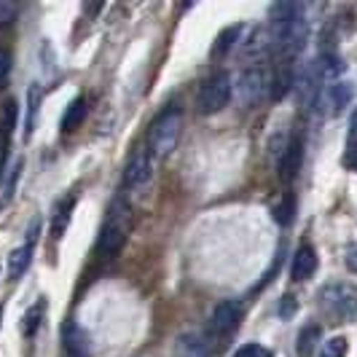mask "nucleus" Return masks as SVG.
I'll use <instances>...</instances> for the list:
<instances>
[{"mask_svg":"<svg viewBox=\"0 0 357 357\" xmlns=\"http://www.w3.org/2000/svg\"><path fill=\"white\" fill-rule=\"evenodd\" d=\"M317 268V250L312 245H301L298 250L293 252V264H290V277L296 282H304L314 274Z\"/></svg>","mask_w":357,"mask_h":357,"instance_id":"11","label":"nucleus"},{"mask_svg":"<svg viewBox=\"0 0 357 357\" xmlns=\"http://www.w3.org/2000/svg\"><path fill=\"white\" fill-rule=\"evenodd\" d=\"M344 264H347V268H349L352 274H357V245H349V248H347Z\"/></svg>","mask_w":357,"mask_h":357,"instance_id":"28","label":"nucleus"},{"mask_svg":"<svg viewBox=\"0 0 357 357\" xmlns=\"http://www.w3.org/2000/svg\"><path fill=\"white\" fill-rule=\"evenodd\" d=\"M129 229H132V215H129V207L126 202H116L105 215V223L100 229V242H97V250L102 258H116L119 252L124 250L126 236H129Z\"/></svg>","mask_w":357,"mask_h":357,"instance_id":"2","label":"nucleus"},{"mask_svg":"<svg viewBox=\"0 0 357 357\" xmlns=\"http://www.w3.org/2000/svg\"><path fill=\"white\" fill-rule=\"evenodd\" d=\"M296 309H298V301H296L293 296H285L282 304H280V317H282V320H290V317L296 314Z\"/></svg>","mask_w":357,"mask_h":357,"instance_id":"25","label":"nucleus"},{"mask_svg":"<svg viewBox=\"0 0 357 357\" xmlns=\"http://www.w3.org/2000/svg\"><path fill=\"white\" fill-rule=\"evenodd\" d=\"M19 169H22V161H17V164H14V172H11V178H8V183H6V191H3V199H0V204H6V202L11 199V194H14V185H17Z\"/></svg>","mask_w":357,"mask_h":357,"instance_id":"26","label":"nucleus"},{"mask_svg":"<svg viewBox=\"0 0 357 357\" xmlns=\"http://www.w3.org/2000/svg\"><path fill=\"white\" fill-rule=\"evenodd\" d=\"M239 100L245 102L248 107H255L261 100H266L268 91H271V78H268V73L264 68H250V70L242 73V78H239Z\"/></svg>","mask_w":357,"mask_h":357,"instance_id":"6","label":"nucleus"},{"mask_svg":"<svg viewBox=\"0 0 357 357\" xmlns=\"http://www.w3.org/2000/svg\"><path fill=\"white\" fill-rule=\"evenodd\" d=\"M317 341H320V325H317V322L304 325V328H301V333H298V344H296L298 357H314Z\"/></svg>","mask_w":357,"mask_h":357,"instance_id":"13","label":"nucleus"},{"mask_svg":"<svg viewBox=\"0 0 357 357\" xmlns=\"http://www.w3.org/2000/svg\"><path fill=\"white\" fill-rule=\"evenodd\" d=\"M347 352H349L347 339H344V336H333V339H328L322 344L320 357H347Z\"/></svg>","mask_w":357,"mask_h":357,"instance_id":"20","label":"nucleus"},{"mask_svg":"<svg viewBox=\"0 0 357 357\" xmlns=\"http://www.w3.org/2000/svg\"><path fill=\"white\" fill-rule=\"evenodd\" d=\"M38 231H40V220H33V223H30V231H27V242H24V245H30V248H33V245H36L38 242Z\"/></svg>","mask_w":357,"mask_h":357,"instance_id":"29","label":"nucleus"},{"mask_svg":"<svg viewBox=\"0 0 357 357\" xmlns=\"http://www.w3.org/2000/svg\"><path fill=\"white\" fill-rule=\"evenodd\" d=\"M148 178H151V153H148V148H137L132 153V159L126 161L124 185L126 188H143Z\"/></svg>","mask_w":357,"mask_h":357,"instance_id":"8","label":"nucleus"},{"mask_svg":"<svg viewBox=\"0 0 357 357\" xmlns=\"http://www.w3.org/2000/svg\"><path fill=\"white\" fill-rule=\"evenodd\" d=\"M0 320H3V304H0Z\"/></svg>","mask_w":357,"mask_h":357,"instance_id":"32","label":"nucleus"},{"mask_svg":"<svg viewBox=\"0 0 357 357\" xmlns=\"http://www.w3.org/2000/svg\"><path fill=\"white\" fill-rule=\"evenodd\" d=\"M352 100H355V84H349V81H336L317 91V102L328 107V113H333V116H339Z\"/></svg>","mask_w":357,"mask_h":357,"instance_id":"7","label":"nucleus"},{"mask_svg":"<svg viewBox=\"0 0 357 357\" xmlns=\"http://www.w3.org/2000/svg\"><path fill=\"white\" fill-rule=\"evenodd\" d=\"M355 143H357V113L352 116V126H349V151L355 148Z\"/></svg>","mask_w":357,"mask_h":357,"instance_id":"30","label":"nucleus"},{"mask_svg":"<svg viewBox=\"0 0 357 357\" xmlns=\"http://www.w3.org/2000/svg\"><path fill=\"white\" fill-rule=\"evenodd\" d=\"M8 73H11V54L0 49V84L8 78Z\"/></svg>","mask_w":357,"mask_h":357,"instance_id":"27","label":"nucleus"},{"mask_svg":"<svg viewBox=\"0 0 357 357\" xmlns=\"http://www.w3.org/2000/svg\"><path fill=\"white\" fill-rule=\"evenodd\" d=\"M183 132V110L180 107H167L153 119V124L148 129V153L153 159H167L180 140Z\"/></svg>","mask_w":357,"mask_h":357,"instance_id":"1","label":"nucleus"},{"mask_svg":"<svg viewBox=\"0 0 357 357\" xmlns=\"http://www.w3.org/2000/svg\"><path fill=\"white\" fill-rule=\"evenodd\" d=\"M19 14V6L11 0H0V24H11Z\"/></svg>","mask_w":357,"mask_h":357,"instance_id":"23","label":"nucleus"},{"mask_svg":"<svg viewBox=\"0 0 357 357\" xmlns=\"http://www.w3.org/2000/svg\"><path fill=\"white\" fill-rule=\"evenodd\" d=\"M73 202L75 199L68 197L56 210H54V223H52V234H54V239H59L62 234H65V229H68V223H70V210H73Z\"/></svg>","mask_w":357,"mask_h":357,"instance_id":"18","label":"nucleus"},{"mask_svg":"<svg viewBox=\"0 0 357 357\" xmlns=\"http://www.w3.org/2000/svg\"><path fill=\"white\" fill-rule=\"evenodd\" d=\"M301 159H304V145H301V137H293L287 143V151L282 161L277 164V172H280V180L290 185L293 180L298 178V169H301Z\"/></svg>","mask_w":357,"mask_h":357,"instance_id":"9","label":"nucleus"},{"mask_svg":"<svg viewBox=\"0 0 357 357\" xmlns=\"http://www.w3.org/2000/svg\"><path fill=\"white\" fill-rule=\"evenodd\" d=\"M30 261H33V248H30V245L17 248V250L8 255V277H11V280H19V277L27 271Z\"/></svg>","mask_w":357,"mask_h":357,"instance_id":"14","label":"nucleus"},{"mask_svg":"<svg viewBox=\"0 0 357 357\" xmlns=\"http://www.w3.org/2000/svg\"><path fill=\"white\" fill-rule=\"evenodd\" d=\"M352 167L357 169V148H355V159H352Z\"/></svg>","mask_w":357,"mask_h":357,"instance_id":"31","label":"nucleus"},{"mask_svg":"<svg viewBox=\"0 0 357 357\" xmlns=\"http://www.w3.org/2000/svg\"><path fill=\"white\" fill-rule=\"evenodd\" d=\"M38 107H40V86H30L27 91V121H24V137L33 135L38 119Z\"/></svg>","mask_w":357,"mask_h":357,"instance_id":"19","label":"nucleus"},{"mask_svg":"<svg viewBox=\"0 0 357 357\" xmlns=\"http://www.w3.org/2000/svg\"><path fill=\"white\" fill-rule=\"evenodd\" d=\"M239 320H242V304L239 301H223V304H218L213 317H210V325H207L210 341L229 339L234 331L239 328Z\"/></svg>","mask_w":357,"mask_h":357,"instance_id":"5","label":"nucleus"},{"mask_svg":"<svg viewBox=\"0 0 357 357\" xmlns=\"http://www.w3.org/2000/svg\"><path fill=\"white\" fill-rule=\"evenodd\" d=\"M43 314H46V301H38V304H33L24 312V317H22V333H24L27 339H33L38 333V328H40V322H43Z\"/></svg>","mask_w":357,"mask_h":357,"instance_id":"16","label":"nucleus"},{"mask_svg":"<svg viewBox=\"0 0 357 357\" xmlns=\"http://www.w3.org/2000/svg\"><path fill=\"white\" fill-rule=\"evenodd\" d=\"M84 119H86V100L78 97V100H73L70 105H68L65 116H62V132H73L75 126H81Z\"/></svg>","mask_w":357,"mask_h":357,"instance_id":"17","label":"nucleus"},{"mask_svg":"<svg viewBox=\"0 0 357 357\" xmlns=\"http://www.w3.org/2000/svg\"><path fill=\"white\" fill-rule=\"evenodd\" d=\"M242 33H245V27H242V24H234V27H229V30H223V33L218 36V40H215V46H213L215 59L229 56V52L239 43V36H242Z\"/></svg>","mask_w":357,"mask_h":357,"instance_id":"12","label":"nucleus"},{"mask_svg":"<svg viewBox=\"0 0 357 357\" xmlns=\"http://www.w3.org/2000/svg\"><path fill=\"white\" fill-rule=\"evenodd\" d=\"M231 357H274V355H271V349L261 347V344H245V347H239Z\"/></svg>","mask_w":357,"mask_h":357,"instance_id":"21","label":"nucleus"},{"mask_svg":"<svg viewBox=\"0 0 357 357\" xmlns=\"http://www.w3.org/2000/svg\"><path fill=\"white\" fill-rule=\"evenodd\" d=\"M231 94H234L231 75L223 70L215 73L213 78L199 89V97H197L199 113H202V116H215V113H220L223 107L229 105Z\"/></svg>","mask_w":357,"mask_h":357,"instance_id":"4","label":"nucleus"},{"mask_svg":"<svg viewBox=\"0 0 357 357\" xmlns=\"http://www.w3.org/2000/svg\"><path fill=\"white\" fill-rule=\"evenodd\" d=\"M320 309L328 320L355 322L357 320V285L352 282H328L320 290Z\"/></svg>","mask_w":357,"mask_h":357,"instance_id":"3","label":"nucleus"},{"mask_svg":"<svg viewBox=\"0 0 357 357\" xmlns=\"http://www.w3.org/2000/svg\"><path fill=\"white\" fill-rule=\"evenodd\" d=\"M62 344L68 357H91L89 336L84 333V328L78 322H65L62 325Z\"/></svg>","mask_w":357,"mask_h":357,"instance_id":"10","label":"nucleus"},{"mask_svg":"<svg viewBox=\"0 0 357 357\" xmlns=\"http://www.w3.org/2000/svg\"><path fill=\"white\" fill-rule=\"evenodd\" d=\"M14 121H17V102H6V110H3V137L8 143V135L14 129Z\"/></svg>","mask_w":357,"mask_h":357,"instance_id":"22","label":"nucleus"},{"mask_svg":"<svg viewBox=\"0 0 357 357\" xmlns=\"http://www.w3.org/2000/svg\"><path fill=\"white\" fill-rule=\"evenodd\" d=\"M175 357H210V347H207V341L197 339V336H183L178 339Z\"/></svg>","mask_w":357,"mask_h":357,"instance_id":"15","label":"nucleus"},{"mask_svg":"<svg viewBox=\"0 0 357 357\" xmlns=\"http://www.w3.org/2000/svg\"><path fill=\"white\" fill-rule=\"evenodd\" d=\"M274 218H277V223H280V226H287V223H290V218H293V199L287 197L285 202L274 210Z\"/></svg>","mask_w":357,"mask_h":357,"instance_id":"24","label":"nucleus"}]
</instances>
